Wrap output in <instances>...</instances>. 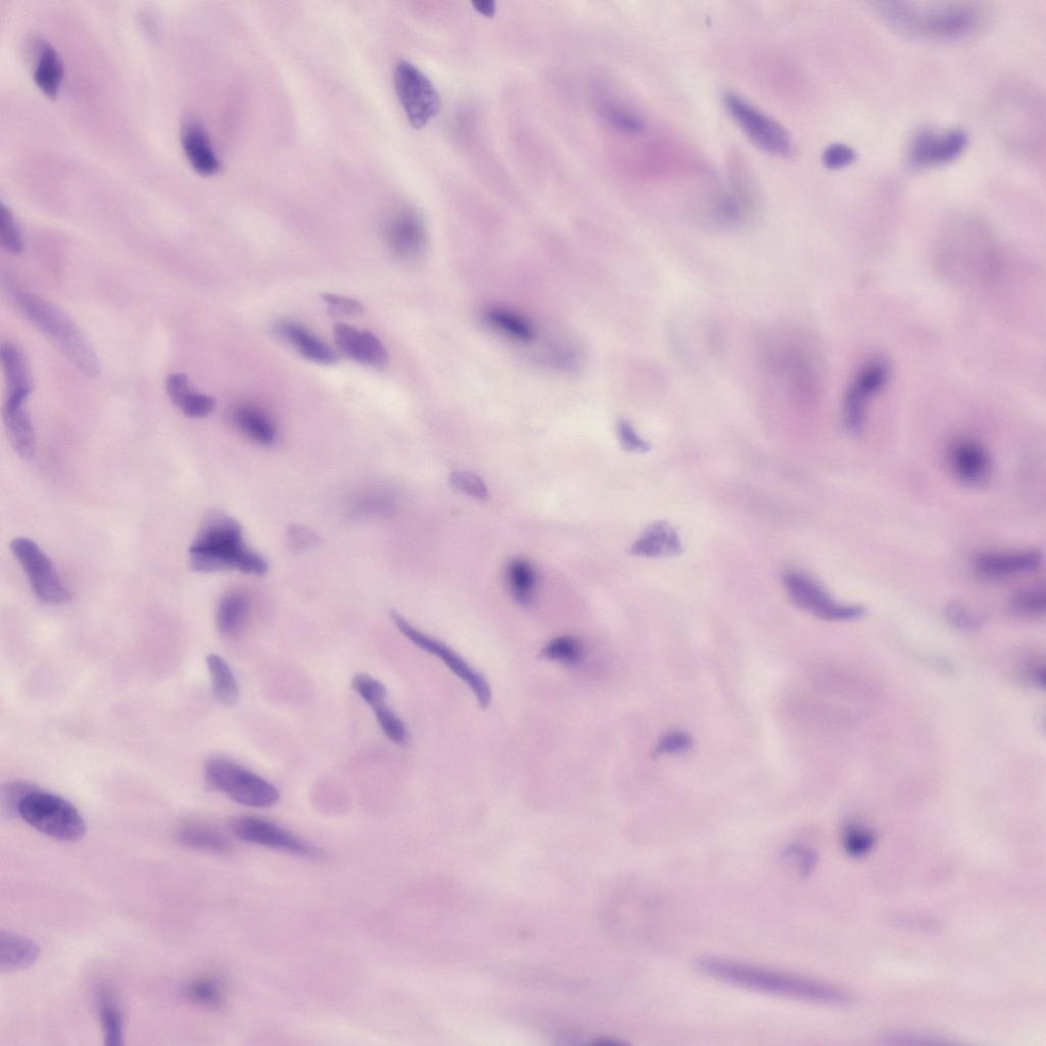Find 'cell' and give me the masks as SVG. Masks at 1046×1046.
I'll use <instances>...</instances> for the list:
<instances>
[{
    "label": "cell",
    "mask_w": 1046,
    "mask_h": 1046,
    "mask_svg": "<svg viewBox=\"0 0 1046 1046\" xmlns=\"http://www.w3.org/2000/svg\"><path fill=\"white\" fill-rule=\"evenodd\" d=\"M205 774L212 788L246 806L271 807L280 797L278 790L268 781L226 758H212Z\"/></svg>",
    "instance_id": "cell-6"
},
{
    "label": "cell",
    "mask_w": 1046,
    "mask_h": 1046,
    "mask_svg": "<svg viewBox=\"0 0 1046 1046\" xmlns=\"http://www.w3.org/2000/svg\"><path fill=\"white\" fill-rule=\"evenodd\" d=\"M2 365L6 379L7 394L31 395L34 385L30 367L23 352L12 343H3Z\"/></svg>",
    "instance_id": "cell-26"
},
{
    "label": "cell",
    "mask_w": 1046,
    "mask_h": 1046,
    "mask_svg": "<svg viewBox=\"0 0 1046 1046\" xmlns=\"http://www.w3.org/2000/svg\"><path fill=\"white\" fill-rule=\"evenodd\" d=\"M602 115L611 126L626 133L637 134L645 128L643 118L621 103H606L602 107Z\"/></svg>",
    "instance_id": "cell-36"
},
{
    "label": "cell",
    "mask_w": 1046,
    "mask_h": 1046,
    "mask_svg": "<svg viewBox=\"0 0 1046 1046\" xmlns=\"http://www.w3.org/2000/svg\"><path fill=\"white\" fill-rule=\"evenodd\" d=\"M190 565L199 573L222 570L261 576L267 573V561L244 542L239 522L222 512H213L204 521L188 550Z\"/></svg>",
    "instance_id": "cell-2"
},
{
    "label": "cell",
    "mask_w": 1046,
    "mask_h": 1046,
    "mask_svg": "<svg viewBox=\"0 0 1046 1046\" xmlns=\"http://www.w3.org/2000/svg\"><path fill=\"white\" fill-rule=\"evenodd\" d=\"M788 860L802 877L810 875L817 864V854L810 848L802 845H790L784 852Z\"/></svg>",
    "instance_id": "cell-45"
},
{
    "label": "cell",
    "mask_w": 1046,
    "mask_h": 1046,
    "mask_svg": "<svg viewBox=\"0 0 1046 1046\" xmlns=\"http://www.w3.org/2000/svg\"><path fill=\"white\" fill-rule=\"evenodd\" d=\"M854 151L841 144H835L826 149L823 154V163L829 169H840L852 164L855 160Z\"/></svg>",
    "instance_id": "cell-50"
},
{
    "label": "cell",
    "mask_w": 1046,
    "mask_h": 1046,
    "mask_svg": "<svg viewBox=\"0 0 1046 1046\" xmlns=\"http://www.w3.org/2000/svg\"><path fill=\"white\" fill-rule=\"evenodd\" d=\"M334 337L341 353L353 361L375 369L388 365L387 348L372 332L338 323L334 327Z\"/></svg>",
    "instance_id": "cell-16"
},
{
    "label": "cell",
    "mask_w": 1046,
    "mask_h": 1046,
    "mask_svg": "<svg viewBox=\"0 0 1046 1046\" xmlns=\"http://www.w3.org/2000/svg\"><path fill=\"white\" fill-rule=\"evenodd\" d=\"M33 77L46 97L57 98L64 78V65L55 47L46 40H37Z\"/></svg>",
    "instance_id": "cell-24"
},
{
    "label": "cell",
    "mask_w": 1046,
    "mask_h": 1046,
    "mask_svg": "<svg viewBox=\"0 0 1046 1046\" xmlns=\"http://www.w3.org/2000/svg\"><path fill=\"white\" fill-rule=\"evenodd\" d=\"M884 1040L889 1044H900V1045H941V1044H952V1042L945 1040L944 1038L923 1035L913 1032H900L894 1031L884 1035Z\"/></svg>",
    "instance_id": "cell-47"
},
{
    "label": "cell",
    "mask_w": 1046,
    "mask_h": 1046,
    "mask_svg": "<svg viewBox=\"0 0 1046 1046\" xmlns=\"http://www.w3.org/2000/svg\"><path fill=\"white\" fill-rule=\"evenodd\" d=\"M1015 613L1027 618H1037L1045 613L1046 592L1043 584L1018 592L1011 601Z\"/></svg>",
    "instance_id": "cell-37"
},
{
    "label": "cell",
    "mask_w": 1046,
    "mask_h": 1046,
    "mask_svg": "<svg viewBox=\"0 0 1046 1046\" xmlns=\"http://www.w3.org/2000/svg\"><path fill=\"white\" fill-rule=\"evenodd\" d=\"M100 1017L104 1032L105 1044L120 1046L123 1044L124 1024L119 1008L110 992L100 994Z\"/></svg>",
    "instance_id": "cell-32"
},
{
    "label": "cell",
    "mask_w": 1046,
    "mask_h": 1046,
    "mask_svg": "<svg viewBox=\"0 0 1046 1046\" xmlns=\"http://www.w3.org/2000/svg\"><path fill=\"white\" fill-rule=\"evenodd\" d=\"M506 576L515 602L521 606L532 605L537 585V574L534 566L525 559H514L507 567Z\"/></svg>",
    "instance_id": "cell-28"
},
{
    "label": "cell",
    "mask_w": 1046,
    "mask_h": 1046,
    "mask_svg": "<svg viewBox=\"0 0 1046 1046\" xmlns=\"http://www.w3.org/2000/svg\"><path fill=\"white\" fill-rule=\"evenodd\" d=\"M248 614L249 601L244 594L239 592L226 594L221 599L216 613L219 632L224 636L239 633L247 621Z\"/></svg>",
    "instance_id": "cell-29"
},
{
    "label": "cell",
    "mask_w": 1046,
    "mask_h": 1046,
    "mask_svg": "<svg viewBox=\"0 0 1046 1046\" xmlns=\"http://www.w3.org/2000/svg\"><path fill=\"white\" fill-rule=\"evenodd\" d=\"M395 86L405 114L415 128L424 127L440 113L442 102L438 90L413 64L407 61L398 63Z\"/></svg>",
    "instance_id": "cell-9"
},
{
    "label": "cell",
    "mask_w": 1046,
    "mask_h": 1046,
    "mask_svg": "<svg viewBox=\"0 0 1046 1046\" xmlns=\"http://www.w3.org/2000/svg\"><path fill=\"white\" fill-rule=\"evenodd\" d=\"M487 318L493 326L515 341L527 343L534 338V331L530 323L508 310L491 309L487 313Z\"/></svg>",
    "instance_id": "cell-33"
},
{
    "label": "cell",
    "mask_w": 1046,
    "mask_h": 1046,
    "mask_svg": "<svg viewBox=\"0 0 1046 1046\" xmlns=\"http://www.w3.org/2000/svg\"><path fill=\"white\" fill-rule=\"evenodd\" d=\"M376 721L384 734L395 744L406 746L409 742V732L404 722L396 713L388 707L387 703L372 708Z\"/></svg>",
    "instance_id": "cell-38"
},
{
    "label": "cell",
    "mask_w": 1046,
    "mask_h": 1046,
    "mask_svg": "<svg viewBox=\"0 0 1046 1046\" xmlns=\"http://www.w3.org/2000/svg\"><path fill=\"white\" fill-rule=\"evenodd\" d=\"M274 335L305 359L319 365H334L339 354L300 322L281 320L273 327Z\"/></svg>",
    "instance_id": "cell-19"
},
{
    "label": "cell",
    "mask_w": 1046,
    "mask_h": 1046,
    "mask_svg": "<svg viewBox=\"0 0 1046 1046\" xmlns=\"http://www.w3.org/2000/svg\"><path fill=\"white\" fill-rule=\"evenodd\" d=\"M385 237L391 254L401 263L415 265L426 255L429 235L422 217L414 210H402L388 222Z\"/></svg>",
    "instance_id": "cell-13"
},
{
    "label": "cell",
    "mask_w": 1046,
    "mask_h": 1046,
    "mask_svg": "<svg viewBox=\"0 0 1046 1046\" xmlns=\"http://www.w3.org/2000/svg\"><path fill=\"white\" fill-rule=\"evenodd\" d=\"M0 243L7 252L14 255H19L24 248L20 227L14 214L5 204L0 208Z\"/></svg>",
    "instance_id": "cell-39"
},
{
    "label": "cell",
    "mask_w": 1046,
    "mask_h": 1046,
    "mask_svg": "<svg viewBox=\"0 0 1046 1046\" xmlns=\"http://www.w3.org/2000/svg\"><path fill=\"white\" fill-rule=\"evenodd\" d=\"M38 945L31 939L3 930L0 933V971L12 973L27 969L39 958Z\"/></svg>",
    "instance_id": "cell-25"
},
{
    "label": "cell",
    "mask_w": 1046,
    "mask_h": 1046,
    "mask_svg": "<svg viewBox=\"0 0 1046 1046\" xmlns=\"http://www.w3.org/2000/svg\"><path fill=\"white\" fill-rule=\"evenodd\" d=\"M449 482L453 489L473 499L487 501L490 498L489 489L478 474L469 471H454L450 475Z\"/></svg>",
    "instance_id": "cell-41"
},
{
    "label": "cell",
    "mask_w": 1046,
    "mask_h": 1046,
    "mask_svg": "<svg viewBox=\"0 0 1046 1046\" xmlns=\"http://www.w3.org/2000/svg\"><path fill=\"white\" fill-rule=\"evenodd\" d=\"M392 620L399 631L414 645L425 652L439 657L447 667L477 696L482 708H488L492 701V691L488 681L479 672L444 643L435 640L410 625L398 612L391 613Z\"/></svg>",
    "instance_id": "cell-11"
},
{
    "label": "cell",
    "mask_w": 1046,
    "mask_h": 1046,
    "mask_svg": "<svg viewBox=\"0 0 1046 1046\" xmlns=\"http://www.w3.org/2000/svg\"><path fill=\"white\" fill-rule=\"evenodd\" d=\"M28 397L25 394H7L3 407V418L10 443L14 450L26 459L32 458L36 450L34 427L26 407Z\"/></svg>",
    "instance_id": "cell-20"
},
{
    "label": "cell",
    "mask_w": 1046,
    "mask_h": 1046,
    "mask_svg": "<svg viewBox=\"0 0 1046 1046\" xmlns=\"http://www.w3.org/2000/svg\"><path fill=\"white\" fill-rule=\"evenodd\" d=\"M617 436L624 449L629 452L645 453L650 450V445L636 433L632 424L626 420L618 423Z\"/></svg>",
    "instance_id": "cell-48"
},
{
    "label": "cell",
    "mask_w": 1046,
    "mask_h": 1046,
    "mask_svg": "<svg viewBox=\"0 0 1046 1046\" xmlns=\"http://www.w3.org/2000/svg\"><path fill=\"white\" fill-rule=\"evenodd\" d=\"M948 464L956 479L970 487L986 483L992 470L988 451L970 439L959 440L949 448Z\"/></svg>",
    "instance_id": "cell-18"
},
{
    "label": "cell",
    "mask_w": 1046,
    "mask_h": 1046,
    "mask_svg": "<svg viewBox=\"0 0 1046 1046\" xmlns=\"http://www.w3.org/2000/svg\"><path fill=\"white\" fill-rule=\"evenodd\" d=\"M213 692L223 705L232 707L240 700V687L228 662L217 654L207 657Z\"/></svg>",
    "instance_id": "cell-30"
},
{
    "label": "cell",
    "mask_w": 1046,
    "mask_h": 1046,
    "mask_svg": "<svg viewBox=\"0 0 1046 1046\" xmlns=\"http://www.w3.org/2000/svg\"><path fill=\"white\" fill-rule=\"evenodd\" d=\"M881 16L899 31L937 39L961 38L982 26V12L966 4L922 5L905 2L880 4Z\"/></svg>",
    "instance_id": "cell-3"
},
{
    "label": "cell",
    "mask_w": 1046,
    "mask_h": 1046,
    "mask_svg": "<svg viewBox=\"0 0 1046 1046\" xmlns=\"http://www.w3.org/2000/svg\"><path fill=\"white\" fill-rule=\"evenodd\" d=\"M472 6L487 18H492L496 12V3L493 0H475V2H472Z\"/></svg>",
    "instance_id": "cell-51"
},
{
    "label": "cell",
    "mask_w": 1046,
    "mask_h": 1046,
    "mask_svg": "<svg viewBox=\"0 0 1046 1046\" xmlns=\"http://www.w3.org/2000/svg\"><path fill=\"white\" fill-rule=\"evenodd\" d=\"M585 656L584 644L576 637L562 636L552 640L541 651L540 658L567 665L581 662Z\"/></svg>",
    "instance_id": "cell-34"
},
{
    "label": "cell",
    "mask_w": 1046,
    "mask_h": 1046,
    "mask_svg": "<svg viewBox=\"0 0 1046 1046\" xmlns=\"http://www.w3.org/2000/svg\"><path fill=\"white\" fill-rule=\"evenodd\" d=\"M178 840L192 848L214 852H226L230 849L227 838L217 829L199 822H187L177 833Z\"/></svg>",
    "instance_id": "cell-31"
},
{
    "label": "cell",
    "mask_w": 1046,
    "mask_h": 1046,
    "mask_svg": "<svg viewBox=\"0 0 1046 1046\" xmlns=\"http://www.w3.org/2000/svg\"><path fill=\"white\" fill-rule=\"evenodd\" d=\"M695 966L712 979L789 1000L835 1007L852 1003L845 990L812 978L716 958L699 959Z\"/></svg>",
    "instance_id": "cell-1"
},
{
    "label": "cell",
    "mask_w": 1046,
    "mask_h": 1046,
    "mask_svg": "<svg viewBox=\"0 0 1046 1046\" xmlns=\"http://www.w3.org/2000/svg\"><path fill=\"white\" fill-rule=\"evenodd\" d=\"M724 103L734 121L760 150L779 157L793 154V140L778 121L735 92H726Z\"/></svg>",
    "instance_id": "cell-7"
},
{
    "label": "cell",
    "mask_w": 1046,
    "mask_h": 1046,
    "mask_svg": "<svg viewBox=\"0 0 1046 1046\" xmlns=\"http://www.w3.org/2000/svg\"><path fill=\"white\" fill-rule=\"evenodd\" d=\"M166 392L172 403L186 416L204 418L216 406L213 397L193 391L188 377L183 373H171L166 379Z\"/></svg>",
    "instance_id": "cell-23"
},
{
    "label": "cell",
    "mask_w": 1046,
    "mask_h": 1046,
    "mask_svg": "<svg viewBox=\"0 0 1046 1046\" xmlns=\"http://www.w3.org/2000/svg\"><path fill=\"white\" fill-rule=\"evenodd\" d=\"M322 299L331 312L338 315L358 316L364 311L363 305L352 298L334 294H323Z\"/></svg>",
    "instance_id": "cell-49"
},
{
    "label": "cell",
    "mask_w": 1046,
    "mask_h": 1046,
    "mask_svg": "<svg viewBox=\"0 0 1046 1046\" xmlns=\"http://www.w3.org/2000/svg\"><path fill=\"white\" fill-rule=\"evenodd\" d=\"M19 311L41 334L55 345L85 376L101 372L97 353L76 323L53 303L34 294L16 292L13 296Z\"/></svg>",
    "instance_id": "cell-4"
},
{
    "label": "cell",
    "mask_w": 1046,
    "mask_h": 1046,
    "mask_svg": "<svg viewBox=\"0 0 1046 1046\" xmlns=\"http://www.w3.org/2000/svg\"><path fill=\"white\" fill-rule=\"evenodd\" d=\"M186 996L197 1005L216 1008L224 1001V985L217 978H202L190 983Z\"/></svg>",
    "instance_id": "cell-35"
},
{
    "label": "cell",
    "mask_w": 1046,
    "mask_h": 1046,
    "mask_svg": "<svg viewBox=\"0 0 1046 1046\" xmlns=\"http://www.w3.org/2000/svg\"><path fill=\"white\" fill-rule=\"evenodd\" d=\"M352 688L371 708L386 703V686L369 675H356L352 680Z\"/></svg>",
    "instance_id": "cell-43"
},
{
    "label": "cell",
    "mask_w": 1046,
    "mask_h": 1046,
    "mask_svg": "<svg viewBox=\"0 0 1046 1046\" xmlns=\"http://www.w3.org/2000/svg\"><path fill=\"white\" fill-rule=\"evenodd\" d=\"M783 584L790 600L800 609L827 622H849L865 614V608L857 604L836 601L815 579L806 574L789 570Z\"/></svg>",
    "instance_id": "cell-8"
},
{
    "label": "cell",
    "mask_w": 1046,
    "mask_h": 1046,
    "mask_svg": "<svg viewBox=\"0 0 1046 1046\" xmlns=\"http://www.w3.org/2000/svg\"><path fill=\"white\" fill-rule=\"evenodd\" d=\"M232 833L240 839L306 858H319L321 851L275 823L259 817H236L230 822Z\"/></svg>",
    "instance_id": "cell-12"
},
{
    "label": "cell",
    "mask_w": 1046,
    "mask_h": 1046,
    "mask_svg": "<svg viewBox=\"0 0 1046 1046\" xmlns=\"http://www.w3.org/2000/svg\"><path fill=\"white\" fill-rule=\"evenodd\" d=\"M682 552L678 533L665 521L651 523L630 548L632 555L646 558L673 557Z\"/></svg>",
    "instance_id": "cell-22"
},
{
    "label": "cell",
    "mask_w": 1046,
    "mask_h": 1046,
    "mask_svg": "<svg viewBox=\"0 0 1046 1046\" xmlns=\"http://www.w3.org/2000/svg\"><path fill=\"white\" fill-rule=\"evenodd\" d=\"M18 816L38 832L57 840L76 842L86 833L85 822L74 805L38 788L22 800Z\"/></svg>",
    "instance_id": "cell-5"
},
{
    "label": "cell",
    "mask_w": 1046,
    "mask_h": 1046,
    "mask_svg": "<svg viewBox=\"0 0 1046 1046\" xmlns=\"http://www.w3.org/2000/svg\"><path fill=\"white\" fill-rule=\"evenodd\" d=\"M11 550L26 573L35 595L43 602L61 604L67 602L70 593L63 584L49 557L32 540L16 538Z\"/></svg>",
    "instance_id": "cell-10"
},
{
    "label": "cell",
    "mask_w": 1046,
    "mask_h": 1046,
    "mask_svg": "<svg viewBox=\"0 0 1046 1046\" xmlns=\"http://www.w3.org/2000/svg\"><path fill=\"white\" fill-rule=\"evenodd\" d=\"M1042 561L1036 550L984 552L974 558V567L983 578L1003 580L1035 572Z\"/></svg>",
    "instance_id": "cell-17"
},
{
    "label": "cell",
    "mask_w": 1046,
    "mask_h": 1046,
    "mask_svg": "<svg viewBox=\"0 0 1046 1046\" xmlns=\"http://www.w3.org/2000/svg\"><path fill=\"white\" fill-rule=\"evenodd\" d=\"M945 616L950 624L962 631H977L983 625V618L959 601L946 605Z\"/></svg>",
    "instance_id": "cell-42"
},
{
    "label": "cell",
    "mask_w": 1046,
    "mask_h": 1046,
    "mask_svg": "<svg viewBox=\"0 0 1046 1046\" xmlns=\"http://www.w3.org/2000/svg\"><path fill=\"white\" fill-rule=\"evenodd\" d=\"M691 747L692 739L687 733L673 731L658 740L653 754L656 756L679 754L688 751Z\"/></svg>",
    "instance_id": "cell-46"
},
{
    "label": "cell",
    "mask_w": 1046,
    "mask_h": 1046,
    "mask_svg": "<svg viewBox=\"0 0 1046 1046\" xmlns=\"http://www.w3.org/2000/svg\"><path fill=\"white\" fill-rule=\"evenodd\" d=\"M37 789L27 782H12L2 789V810L9 816L18 815L19 806L27 794Z\"/></svg>",
    "instance_id": "cell-44"
},
{
    "label": "cell",
    "mask_w": 1046,
    "mask_h": 1046,
    "mask_svg": "<svg viewBox=\"0 0 1046 1046\" xmlns=\"http://www.w3.org/2000/svg\"><path fill=\"white\" fill-rule=\"evenodd\" d=\"M967 145L968 136L960 129L922 131L913 141L911 161L916 166L946 164L961 156Z\"/></svg>",
    "instance_id": "cell-15"
},
{
    "label": "cell",
    "mask_w": 1046,
    "mask_h": 1046,
    "mask_svg": "<svg viewBox=\"0 0 1046 1046\" xmlns=\"http://www.w3.org/2000/svg\"><path fill=\"white\" fill-rule=\"evenodd\" d=\"M233 419L236 426L255 442L265 446L275 442L276 427L263 410L250 405L242 406L235 410Z\"/></svg>",
    "instance_id": "cell-27"
},
{
    "label": "cell",
    "mask_w": 1046,
    "mask_h": 1046,
    "mask_svg": "<svg viewBox=\"0 0 1046 1046\" xmlns=\"http://www.w3.org/2000/svg\"><path fill=\"white\" fill-rule=\"evenodd\" d=\"M874 833L864 827L851 825L843 835V846L852 858H862L875 846Z\"/></svg>",
    "instance_id": "cell-40"
},
{
    "label": "cell",
    "mask_w": 1046,
    "mask_h": 1046,
    "mask_svg": "<svg viewBox=\"0 0 1046 1046\" xmlns=\"http://www.w3.org/2000/svg\"><path fill=\"white\" fill-rule=\"evenodd\" d=\"M181 141L188 162L199 174L212 176L220 171L221 162L206 130L198 120L193 118L185 120L182 126Z\"/></svg>",
    "instance_id": "cell-21"
},
{
    "label": "cell",
    "mask_w": 1046,
    "mask_h": 1046,
    "mask_svg": "<svg viewBox=\"0 0 1046 1046\" xmlns=\"http://www.w3.org/2000/svg\"><path fill=\"white\" fill-rule=\"evenodd\" d=\"M889 369L883 361L867 364L853 380L844 400V423L852 434H859L864 427L869 403L885 386Z\"/></svg>",
    "instance_id": "cell-14"
}]
</instances>
